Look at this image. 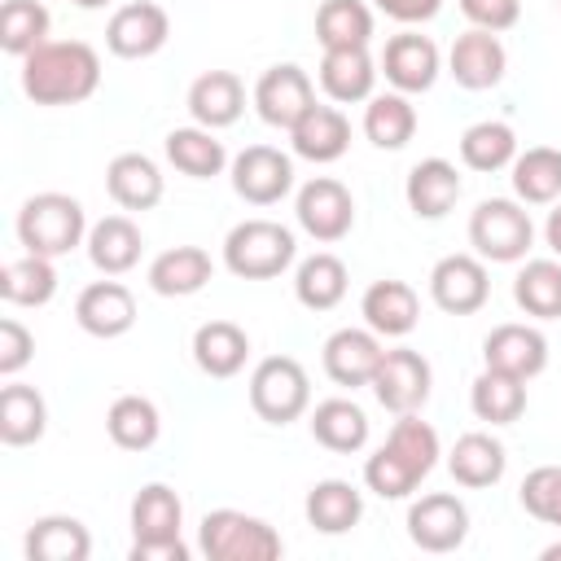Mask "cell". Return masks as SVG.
I'll use <instances>...</instances> for the list:
<instances>
[{"label": "cell", "instance_id": "6da1fadb", "mask_svg": "<svg viewBox=\"0 0 561 561\" xmlns=\"http://www.w3.org/2000/svg\"><path fill=\"white\" fill-rule=\"evenodd\" d=\"M101 88V57L83 39H48L22 57V92L35 105H79Z\"/></svg>", "mask_w": 561, "mask_h": 561}, {"label": "cell", "instance_id": "7a4b0ae2", "mask_svg": "<svg viewBox=\"0 0 561 561\" xmlns=\"http://www.w3.org/2000/svg\"><path fill=\"white\" fill-rule=\"evenodd\" d=\"M18 241L26 245V254H44V259H61L75 245L88 241V219L79 197L70 193H35L22 202L18 210Z\"/></svg>", "mask_w": 561, "mask_h": 561}, {"label": "cell", "instance_id": "3957f363", "mask_svg": "<svg viewBox=\"0 0 561 561\" xmlns=\"http://www.w3.org/2000/svg\"><path fill=\"white\" fill-rule=\"evenodd\" d=\"M294 232L276 219H241L224 237V267L241 280H272L294 263Z\"/></svg>", "mask_w": 561, "mask_h": 561}, {"label": "cell", "instance_id": "277c9868", "mask_svg": "<svg viewBox=\"0 0 561 561\" xmlns=\"http://www.w3.org/2000/svg\"><path fill=\"white\" fill-rule=\"evenodd\" d=\"M197 548L210 561H276L285 552L280 535L241 508H210L197 526Z\"/></svg>", "mask_w": 561, "mask_h": 561}, {"label": "cell", "instance_id": "5b68a950", "mask_svg": "<svg viewBox=\"0 0 561 561\" xmlns=\"http://www.w3.org/2000/svg\"><path fill=\"white\" fill-rule=\"evenodd\" d=\"M530 241H535L530 210L513 197H486L469 215V245L486 263H517V259H526Z\"/></svg>", "mask_w": 561, "mask_h": 561}, {"label": "cell", "instance_id": "8992f818", "mask_svg": "<svg viewBox=\"0 0 561 561\" xmlns=\"http://www.w3.org/2000/svg\"><path fill=\"white\" fill-rule=\"evenodd\" d=\"M250 408L267 425H289L311 408V381L307 368L294 355H267L250 373Z\"/></svg>", "mask_w": 561, "mask_h": 561}, {"label": "cell", "instance_id": "52a82bcc", "mask_svg": "<svg viewBox=\"0 0 561 561\" xmlns=\"http://www.w3.org/2000/svg\"><path fill=\"white\" fill-rule=\"evenodd\" d=\"M368 386H373V394H377V403H381L386 412L403 416V412L425 408L430 386H434V373H430V359H425L421 351L394 346V351L381 355V364H377V373H373Z\"/></svg>", "mask_w": 561, "mask_h": 561}, {"label": "cell", "instance_id": "ba28073f", "mask_svg": "<svg viewBox=\"0 0 561 561\" xmlns=\"http://www.w3.org/2000/svg\"><path fill=\"white\" fill-rule=\"evenodd\" d=\"M294 215H298V224H302L307 237L333 245V241H342V237L355 228V197H351V188H346L342 180L316 175V180H307V184L298 188Z\"/></svg>", "mask_w": 561, "mask_h": 561}, {"label": "cell", "instance_id": "9c48e42d", "mask_svg": "<svg viewBox=\"0 0 561 561\" xmlns=\"http://www.w3.org/2000/svg\"><path fill=\"white\" fill-rule=\"evenodd\" d=\"M430 298L447 316L482 311L486 298H491L486 259H478V254H447V259H438L434 272H430Z\"/></svg>", "mask_w": 561, "mask_h": 561}, {"label": "cell", "instance_id": "30bf717a", "mask_svg": "<svg viewBox=\"0 0 561 561\" xmlns=\"http://www.w3.org/2000/svg\"><path fill=\"white\" fill-rule=\"evenodd\" d=\"M316 105V88H311V75L294 61H280V66H267L254 83V110L267 127H280L289 131L307 110Z\"/></svg>", "mask_w": 561, "mask_h": 561}, {"label": "cell", "instance_id": "8fae6325", "mask_svg": "<svg viewBox=\"0 0 561 561\" xmlns=\"http://www.w3.org/2000/svg\"><path fill=\"white\" fill-rule=\"evenodd\" d=\"M171 35V18L162 4L153 0H131V4H118L114 18L105 22V48L123 61H140V57H153Z\"/></svg>", "mask_w": 561, "mask_h": 561}, {"label": "cell", "instance_id": "7c38bea8", "mask_svg": "<svg viewBox=\"0 0 561 561\" xmlns=\"http://www.w3.org/2000/svg\"><path fill=\"white\" fill-rule=\"evenodd\" d=\"M377 66H381V75H386V83H390L394 92L412 96V92H430V88H434V79H438V70H443V57H438V44H434L430 35H421V31H399V35L386 39Z\"/></svg>", "mask_w": 561, "mask_h": 561}, {"label": "cell", "instance_id": "4fadbf2b", "mask_svg": "<svg viewBox=\"0 0 561 561\" xmlns=\"http://www.w3.org/2000/svg\"><path fill=\"white\" fill-rule=\"evenodd\" d=\"M232 188L250 206H276L294 188V162L272 145H245L232 158Z\"/></svg>", "mask_w": 561, "mask_h": 561}, {"label": "cell", "instance_id": "5bb4252c", "mask_svg": "<svg viewBox=\"0 0 561 561\" xmlns=\"http://www.w3.org/2000/svg\"><path fill=\"white\" fill-rule=\"evenodd\" d=\"M465 535H469V508L447 491L421 495L408 508V539L421 552H456Z\"/></svg>", "mask_w": 561, "mask_h": 561}, {"label": "cell", "instance_id": "9a60e30c", "mask_svg": "<svg viewBox=\"0 0 561 561\" xmlns=\"http://www.w3.org/2000/svg\"><path fill=\"white\" fill-rule=\"evenodd\" d=\"M447 70H451V79H456L460 88L482 92V88H495V83L504 79L508 53H504V44H500L495 31H478V26H473V31L456 35V44H451V53H447Z\"/></svg>", "mask_w": 561, "mask_h": 561}, {"label": "cell", "instance_id": "2e32d148", "mask_svg": "<svg viewBox=\"0 0 561 561\" xmlns=\"http://www.w3.org/2000/svg\"><path fill=\"white\" fill-rule=\"evenodd\" d=\"M75 320L92 337H123L136 324V298L123 280H92L75 298Z\"/></svg>", "mask_w": 561, "mask_h": 561}, {"label": "cell", "instance_id": "e0dca14e", "mask_svg": "<svg viewBox=\"0 0 561 561\" xmlns=\"http://www.w3.org/2000/svg\"><path fill=\"white\" fill-rule=\"evenodd\" d=\"M482 359H486V368L530 381L548 368V337L530 324H495L482 342Z\"/></svg>", "mask_w": 561, "mask_h": 561}, {"label": "cell", "instance_id": "ac0fdd59", "mask_svg": "<svg viewBox=\"0 0 561 561\" xmlns=\"http://www.w3.org/2000/svg\"><path fill=\"white\" fill-rule=\"evenodd\" d=\"M359 316L377 337H408L421 320V298L408 280H373L359 298Z\"/></svg>", "mask_w": 561, "mask_h": 561}, {"label": "cell", "instance_id": "d6986e66", "mask_svg": "<svg viewBox=\"0 0 561 561\" xmlns=\"http://www.w3.org/2000/svg\"><path fill=\"white\" fill-rule=\"evenodd\" d=\"M289 145L298 158L307 162H337L351 149V118L337 105H311L294 127H289Z\"/></svg>", "mask_w": 561, "mask_h": 561}, {"label": "cell", "instance_id": "ffe728a7", "mask_svg": "<svg viewBox=\"0 0 561 561\" xmlns=\"http://www.w3.org/2000/svg\"><path fill=\"white\" fill-rule=\"evenodd\" d=\"M381 337L373 329H337L329 333L324 342V373L337 381V386H368L377 364H381Z\"/></svg>", "mask_w": 561, "mask_h": 561}, {"label": "cell", "instance_id": "44dd1931", "mask_svg": "<svg viewBox=\"0 0 561 561\" xmlns=\"http://www.w3.org/2000/svg\"><path fill=\"white\" fill-rule=\"evenodd\" d=\"M188 114L197 127H232L245 114V83L232 70H206L188 88Z\"/></svg>", "mask_w": 561, "mask_h": 561}, {"label": "cell", "instance_id": "7402d4cb", "mask_svg": "<svg viewBox=\"0 0 561 561\" xmlns=\"http://www.w3.org/2000/svg\"><path fill=\"white\" fill-rule=\"evenodd\" d=\"M373 83H377V61L368 57V48H324L320 88H324L329 101H337V105L368 101Z\"/></svg>", "mask_w": 561, "mask_h": 561}, {"label": "cell", "instance_id": "603a6c76", "mask_svg": "<svg viewBox=\"0 0 561 561\" xmlns=\"http://www.w3.org/2000/svg\"><path fill=\"white\" fill-rule=\"evenodd\" d=\"M403 197H408L416 219H443L456 206V197H460V171L447 158H421L408 171Z\"/></svg>", "mask_w": 561, "mask_h": 561}, {"label": "cell", "instance_id": "cb8c5ba5", "mask_svg": "<svg viewBox=\"0 0 561 561\" xmlns=\"http://www.w3.org/2000/svg\"><path fill=\"white\" fill-rule=\"evenodd\" d=\"M193 359H197V368H202L206 377L228 381V377H237V373L245 368V359H250V337H245V329L232 324V320H206V324L193 333Z\"/></svg>", "mask_w": 561, "mask_h": 561}, {"label": "cell", "instance_id": "d4e9b609", "mask_svg": "<svg viewBox=\"0 0 561 561\" xmlns=\"http://www.w3.org/2000/svg\"><path fill=\"white\" fill-rule=\"evenodd\" d=\"M504 465H508L504 443L491 438L486 430H469V434H460L456 447L447 451V473H451L460 486H469V491L495 486V482L504 478Z\"/></svg>", "mask_w": 561, "mask_h": 561}, {"label": "cell", "instance_id": "484cf974", "mask_svg": "<svg viewBox=\"0 0 561 561\" xmlns=\"http://www.w3.org/2000/svg\"><path fill=\"white\" fill-rule=\"evenodd\" d=\"M210 276H215V263L202 245H171L149 263V289L162 298H188L206 289Z\"/></svg>", "mask_w": 561, "mask_h": 561}, {"label": "cell", "instance_id": "4316f807", "mask_svg": "<svg viewBox=\"0 0 561 561\" xmlns=\"http://www.w3.org/2000/svg\"><path fill=\"white\" fill-rule=\"evenodd\" d=\"M105 188L123 210H153L162 202V171L145 153H118L105 167Z\"/></svg>", "mask_w": 561, "mask_h": 561}, {"label": "cell", "instance_id": "83f0119b", "mask_svg": "<svg viewBox=\"0 0 561 561\" xmlns=\"http://www.w3.org/2000/svg\"><path fill=\"white\" fill-rule=\"evenodd\" d=\"M140 228L127 215H105L88 228V259L105 276H123L140 263Z\"/></svg>", "mask_w": 561, "mask_h": 561}, {"label": "cell", "instance_id": "f1b7e54d", "mask_svg": "<svg viewBox=\"0 0 561 561\" xmlns=\"http://www.w3.org/2000/svg\"><path fill=\"white\" fill-rule=\"evenodd\" d=\"M48 430V403L35 386L9 381L0 390V443L4 447H31Z\"/></svg>", "mask_w": 561, "mask_h": 561}, {"label": "cell", "instance_id": "f546056e", "mask_svg": "<svg viewBox=\"0 0 561 561\" xmlns=\"http://www.w3.org/2000/svg\"><path fill=\"white\" fill-rule=\"evenodd\" d=\"M184 526V504L167 482H149L131 500V543H153V539H180Z\"/></svg>", "mask_w": 561, "mask_h": 561}, {"label": "cell", "instance_id": "4dcf8cb0", "mask_svg": "<svg viewBox=\"0 0 561 561\" xmlns=\"http://www.w3.org/2000/svg\"><path fill=\"white\" fill-rule=\"evenodd\" d=\"M26 557L31 561H88L92 557V535L79 517L48 513L26 530Z\"/></svg>", "mask_w": 561, "mask_h": 561}, {"label": "cell", "instance_id": "1f68e13d", "mask_svg": "<svg viewBox=\"0 0 561 561\" xmlns=\"http://www.w3.org/2000/svg\"><path fill=\"white\" fill-rule=\"evenodd\" d=\"M307 522L320 535H346L351 526H359L364 517V495L346 482V478H324L307 491Z\"/></svg>", "mask_w": 561, "mask_h": 561}, {"label": "cell", "instance_id": "d6a6232c", "mask_svg": "<svg viewBox=\"0 0 561 561\" xmlns=\"http://www.w3.org/2000/svg\"><path fill=\"white\" fill-rule=\"evenodd\" d=\"M469 408L486 425H513L526 412V381L500 368H482L469 386Z\"/></svg>", "mask_w": 561, "mask_h": 561}, {"label": "cell", "instance_id": "836d02e7", "mask_svg": "<svg viewBox=\"0 0 561 561\" xmlns=\"http://www.w3.org/2000/svg\"><path fill=\"white\" fill-rule=\"evenodd\" d=\"M311 438L337 456H351L368 443V416L351 399H324L311 408Z\"/></svg>", "mask_w": 561, "mask_h": 561}, {"label": "cell", "instance_id": "e575fe53", "mask_svg": "<svg viewBox=\"0 0 561 561\" xmlns=\"http://www.w3.org/2000/svg\"><path fill=\"white\" fill-rule=\"evenodd\" d=\"M105 434L114 438V447L123 451H149L162 434V416L153 408V399L145 394H118L105 412Z\"/></svg>", "mask_w": 561, "mask_h": 561}, {"label": "cell", "instance_id": "d590c367", "mask_svg": "<svg viewBox=\"0 0 561 561\" xmlns=\"http://www.w3.org/2000/svg\"><path fill=\"white\" fill-rule=\"evenodd\" d=\"M513 193L522 206H552L561 197V149L535 145L513 158Z\"/></svg>", "mask_w": 561, "mask_h": 561}, {"label": "cell", "instance_id": "8d00e7d4", "mask_svg": "<svg viewBox=\"0 0 561 561\" xmlns=\"http://www.w3.org/2000/svg\"><path fill=\"white\" fill-rule=\"evenodd\" d=\"M167 162L188 180H210L228 167V153L210 127H175L167 136Z\"/></svg>", "mask_w": 561, "mask_h": 561}, {"label": "cell", "instance_id": "74e56055", "mask_svg": "<svg viewBox=\"0 0 561 561\" xmlns=\"http://www.w3.org/2000/svg\"><path fill=\"white\" fill-rule=\"evenodd\" d=\"M57 294V267L44 254H22L0 267V298L9 307H44Z\"/></svg>", "mask_w": 561, "mask_h": 561}, {"label": "cell", "instance_id": "f35d334b", "mask_svg": "<svg viewBox=\"0 0 561 561\" xmlns=\"http://www.w3.org/2000/svg\"><path fill=\"white\" fill-rule=\"evenodd\" d=\"M346 263L337 259V254H311V259H302L298 263V272H294V294H298V302L307 307V311H333L342 298H346Z\"/></svg>", "mask_w": 561, "mask_h": 561}, {"label": "cell", "instance_id": "ab89813d", "mask_svg": "<svg viewBox=\"0 0 561 561\" xmlns=\"http://www.w3.org/2000/svg\"><path fill=\"white\" fill-rule=\"evenodd\" d=\"M513 302L535 320H561V259H526L513 276Z\"/></svg>", "mask_w": 561, "mask_h": 561}, {"label": "cell", "instance_id": "60d3db41", "mask_svg": "<svg viewBox=\"0 0 561 561\" xmlns=\"http://www.w3.org/2000/svg\"><path fill=\"white\" fill-rule=\"evenodd\" d=\"M513 158H517V131H513L508 123L482 118V123L465 127V136H460V162H465L469 171L491 175V171L513 167Z\"/></svg>", "mask_w": 561, "mask_h": 561}, {"label": "cell", "instance_id": "b9f144b4", "mask_svg": "<svg viewBox=\"0 0 561 561\" xmlns=\"http://www.w3.org/2000/svg\"><path fill=\"white\" fill-rule=\"evenodd\" d=\"M316 39L320 48H368L373 9L364 0H324L316 9Z\"/></svg>", "mask_w": 561, "mask_h": 561}, {"label": "cell", "instance_id": "7bdbcfd3", "mask_svg": "<svg viewBox=\"0 0 561 561\" xmlns=\"http://www.w3.org/2000/svg\"><path fill=\"white\" fill-rule=\"evenodd\" d=\"M364 136L377 149H403L416 136V110H412V101L403 92L368 96V105H364Z\"/></svg>", "mask_w": 561, "mask_h": 561}, {"label": "cell", "instance_id": "ee69618b", "mask_svg": "<svg viewBox=\"0 0 561 561\" xmlns=\"http://www.w3.org/2000/svg\"><path fill=\"white\" fill-rule=\"evenodd\" d=\"M48 9L39 0H4L0 9V48L9 57H26L48 44Z\"/></svg>", "mask_w": 561, "mask_h": 561}, {"label": "cell", "instance_id": "f6af8a7d", "mask_svg": "<svg viewBox=\"0 0 561 561\" xmlns=\"http://www.w3.org/2000/svg\"><path fill=\"white\" fill-rule=\"evenodd\" d=\"M364 482H368V491L381 495V500H403V495H412V491L421 486V473H416L394 447L381 443V447L364 460Z\"/></svg>", "mask_w": 561, "mask_h": 561}, {"label": "cell", "instance_id": "bcb514c9", "mask_svg": "<svg viewBox=\"0 0 561 561\" xmlns=\"http://www.w3.org/2000/svg\"><path fill=\"white\" fill-rule=\"evenodd\" d=\"M386 447H394L421 478H430V469L438 465V434H434V425H425L416 412H403V416L394 421V430L386 434Z\"/></svg>", "mask_w": 561, "mask_h": 561}, {"label": "cell", "instance_id": "7dc6e473", "mask_svg": "<svg viewBox=\"0 0 561 561\" xmlns=\"http://www.w3.org/2000/svg\"><path fill=\"white\" fill-rule=\"evenodd\" d=\"M522 508L561 530V465H539L522 478Z\"/></svg>", "mask_w": 561, "mask_h": 561}, {"label": "cell", "instance_id": "c3c4849f", "mask_svg": "<svg viewBox=\"0 0 561 561\" xmlns=\"http://www.w3.org/2000/svg\"><path fill=\"white\" fill-rule=\"evenodd\" d=\"M35 355V337L22 320H0V377H18Z\"/></svg>", "mask_w": 561, "mask_h": 561}, {"label": "cell", "instance_id": "681fc988", "mask_svg": "<svg viewBox=\"0 0 561 561\" xmlns=\"http://www.w3.org/2000/svg\"><path fill=\"white\" fill-rule=\"evenodd\" d=\"M460 13L478 26V31H508L522 18V0H460Z\"/></svg>", "mask_w": 561, "mask_h": 561}, {"label": "cell", "instance_id": "f907efd6", "mask_svg": "<svg viewBox=\"0 0 561 561\" xmlns=\"http://www.w3.org/2000/svg\"><path fill=\"white\" fill-rule=\"evenodd\" d=\"M386 18H394V22H403V26H416V22H430L438 9H443V0H373Z\"/></svg>", "mask_w": 561, "mask_h": 561}, {"label": "cell", "instance_id": "816d5d0a", "mask_svg": "<svg viewBox=\"0 0 561 561\" xmlns=\"http://www.w3.org/2000/svg\"><path fill=\"white\" fill-rule=\"evenodd\" d=\"M131 561H188V543H184V539L131 543Z\"/></svg>", "mask_w": 561, "mask_h": 561}, {"label": "cell", "instance_id": "f5cc1de1", "mask_svg": "<svg viewBox=\"0 0 561 561\" xmlns=\"http://www.w3.org/2000/svg\"><path fill=\"white\" fill-rule=\"evenodd\" d=\"M543 237H548V250L561 259V202L548 210V224H543Z\"/></svg>", "mask_w": 561, "mask_h": 561}, {"label": "cell", "instance_id": "db71d44e", "mask_svg": "<svg viewBox=\"0 0 561 561\" xmlns=\"http://www.w3.org/2000/svg\"><path fill=\"white\" fill-rule=\"evenodd\" d=\"M539 557H543V561H561V543H548Z\"/></svg>", "mask_w": 561, "mask_h": 561}, {"label": "cell", "instance_id": "11a10c76", "mask_svg": "<svg viewBox=\"0 0 561 561\" xmlns=\"http://www.w3.org/2000/svg\"><path fill=\"white\" fill-rule=\"evenodd\" d=\"M70 4H79V9H105V4H114V0H70Z\"/></svg>", "mask_w": 561, "mask_h": 561}, {"label": "cell", "instance_id": "9f6ffc18", "mask_svg": "<svg viewBox=\"0 0 561 561\" xmlns=\"http://www.w3.org/2000/svg\"><path fill=\"white\" fill-rule=\"evenodd\" d=\"M557 4H561V0H557Z\"/></svg>", "mask_w": 561, "mask_h": 561}]
</instances>
